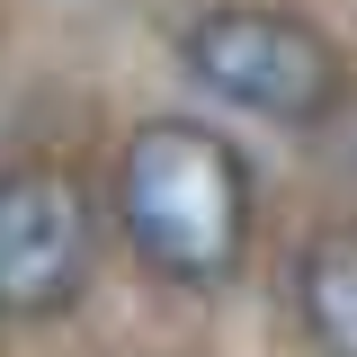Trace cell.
<instances>
[{"label": "cell", "instance_id": "1", "mask_svg": "<svg viewBox=\"0 0 357 357\" xmlns=\"http://www.w3.org/2000/svg\"><path fill=\"white\" fill-rule=\"evenodd\" d=\"M116 215H126L134 250L178 277V286H215L241 259V232H250V170L223 134L161 116L126 143L116 161Z\"/></svg>", "mask_w": 357, "mask_h": 357}, {"label": "cell", "instance_id": "2", "mask_svg": "<svg viewBox=\"0 0 357 357\" xmlns=\"http://www.w3.org/2000/svg\"><path fill=\"white\" fill-rule=\"evenodd\" d=\"M178 63H188V81L223 89L232 107H250L268 126H312L340 98L331 45L312 36L304 18H277V9H215V18H197L178 36Z\"/></svg>", "mask_w": 357, "mask_h": 357}, {"label": "cell", "instance_id": "3", "mask_svg": "<svg viewBox=\"0 0 357 357\" xmlns=\"http://www.w3.org/2000/svg\"><path fill=\"white\" fill-rule=\"evenodd\" d=\"M89 286V215L72 178L9 170L0 178V312H63Z\"/></svg>", "mask_w": 357, "mask_h": 357}, {"label": "cell", "instance_id": "4", "mask_svg": "<svg viewBox=\"0 0 357 357\" xmlns=\"http://www.w3.org/2000/svg\"><path fill=\"white\" fill-rule=\"evenodd\" d=\"M295 295H304V321L321 340V357H357V232L349 223L312 232L304 268H295Z\"/></svg>", "mask_w": 357, "mask_h": 357}]
</instances>
